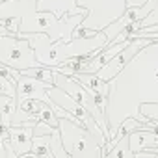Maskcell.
Instances as JSON below:
<instances>
[{
	"label": "cell",
	"mask_w": 158,
	"mask_h": 158,
	"mask_svg": "<svg viewBox=\"0 0 158 158\" xmlns=\"http://www.w3.org/2000/svg\"><path fill=\"white\" fill-rule=\"evenodd\" d=\"M58 130L61 143L71 158H104L106 143L95 138L89 130L69 119H60Z\"/></svg>",
	"instance_id": "3957f363"
},
{
	"label": "cell",
	"mask_w": 158,
	"mask_h": 158,
	"mask_svg": "<svg viewBox=\"0 0 158 158\" xmlns=\"http://www.w3.org/2000/svg\"><path fill=\"white\" fill-rule=\"evenodd\" d=\"M11 76L17 80V101L32 99V101H43V102L54 106L52 99L47 93L52 88L50 84L41 82V80H35V78H30V76H24L23 73L13 71V69H11Z\"/></svg>",
	"instance_id": "ba28073f"
},
{
	"label": "cell",
	"mask_w": 158,
	"mask_h": 158,
	"mask_svg": "<svg viewBox=\"0 0 158 158\" xmlns=\"http://www.w3.org/2000/svg\"><path fill=\"white\" fill-rule=\"evenodd\" d=\"M158 104V43L141 48L127 67L110 80V93L106 102V119L110 127V141L115 139L119 125L132 117L145 125L154 121L141 117V104Z\"/></svg>",
	"instance_id": "6da1fadb"
},
{
	"label": "cell",
	"mask_w": 158,
	"mask_h": 158,
	"mask_svg": "<svg viewBox=\"0 0 158 158\" xmlns=\"http://www.w3.org/2000/svg\"><path fill=\"white\" fill-rule=\"evenodd\" d=\"M35 119L37 121H41V123H47L48 127H52V128H58V123H60V119H58V115L54 114V108L50 106V104H47V102H43V101H35Z\"/></svg>",
	"instance_id": "30bf717a"
},
{
	"label": "cell",
	"mask_w": 158,
	"mask_h": 158,
	"mask_svg": "<svg viewBox=\"0 0 158 158\" xmlns=\"http://www.w3.org/2000/svg\"><path fill=\"white\" fill-rule=\"evenodd\" d=\"M24 76H30V78H35V80H41V82H47L50 86H54V67H34V69H26L23 71Z\"/></svg>",
	"instance_id": "8fae6325"
},
{
	"label": "cell",
	"mask_w": 158,
	"mask_h": 158,
	"mask_svg": "<svg viewBox=\"0 0 158 158\" xmlns=\"http://www.w3.org/2000/svg\"><path fill=\"white\" fill-rule=\"evenodd\" d=\"M11 35H13V37H17V35H15V34L6 26V23H4V21H0V37H11Z\"/></svg>",
	"instance_id": "4fadbf2b"
},
{
	"label": "cell",
	"mask_w": 158,
	"mask_h": 158,
	"mask_svg": "<svg viewBox=\"0 0 158 158\" xmlns=\"http://www.w3.org/2000/svg\"><path fill=\"white\" fill-rule=\"evenodd\" d=\"M0 65L13 71H26L39 67L34 48L26 39L21 37H0Z\"/></svg>",
	"instance_id": "8992f818"
},
{
	"label": "cell",
	"mask_w": 158,
	"mask_h": 158,
	"mask_svg": "<svg viewBox=\"0 0 158 158\" xmlns=\"http://www.w3.org/2000/svg\"><path fill=\"white\" fill-rule=\"evenodd\" d=\"M76 2L80 8L88 10V17L76 30L102 32L128 11L127 0H76Z\"/></svg>",
	"instance_id": "277c9868"
},
{
	"label": "cell",
	"mask_w": 158,
	"mask_h": 158,
	"mask_svg": "<svg viewBox=\"0 0 158 158\" xmlns=\"http://www.w3.org/2000/svg\"><path fill=\"white\" fill-rule=\"evenodd\" d=\"M34 127L35 121H26L21 125H11L8 134V143L17 152V156H24L32 152V139H34Z\"/></svg>",
	"instance_id": "9c48e42d"
},
{
	"label": "cell",
	"mask_w": 158,
	"mask_h": 158,
	"mask_svg": "<svg viewBox=\"0 0 158 158\" xmlns=\"http://www.w3.org/2000/svg\"><path fill=\"white\" fill-rule=\"evenodd\" d=\"M152 41H149V39H145V37H138V39H130V43H128V47L125 48V50H121L115 58H112L99 73H97V76L101 78V80H104V82H110V80H114V78L127 67V63L141 50V48H145L147 45H151Z\"/></svg>",
	"instance_id": "52a82bcc"
},
{
	"label": "cell",
	"mask_w": 158,
	"mask_h": 158,
	"mask_svg": "<svg viewBox=\"0 0 158 158\" xmlns=\"http://www.w3.org/2000/svg\"><path fill=\"white\" fill-rule=\"evenodd\" d=\"M54 86L60 88V89H63L71 99H74L80 106H84V108L91 114V117L97 121V125H99L101 130L104 132L106 139L110 141V127H108L106 112H104V108L99 106V102L95 101V95H93V93H89L80 82L74 80L73 76H67V74L56 71V67H54Z\"/></svg>",
	"instance_id": "5b68a950"
},
{
	"label": "cell",
	"mask_w": 158,
	"mask_h": 158,
	"mask_svg": "<svg viewBox=\"0 0 158 158\" xmlns=\"http://www.w3.org/2000/svg\"><path fill=\"white\" fill-rule=\"evenodd\" d=\"M0 97L17 99V80L11 76V69H10L8 74L0 73Z\"/></svg>",
	"instance_id": "7c38bea8"
},
{
	"label": "cell",
	"mask_w": 158,
	"mask_h": 158,
	"mask_svg": "<svg viewBox=\"0 0 158 158\" xmlns=\"http://www.w3.org/2000/svg\"><path fill=\"white\" fill-rule=\"evenodd\" d=\"M19 19V34H47L52 43H71L74 30L86 15H63L39 11L37 0H6L0 4V21Z\"/></svg>",
	"instance_id": "7a4b0ae2"
}]
</instances>
